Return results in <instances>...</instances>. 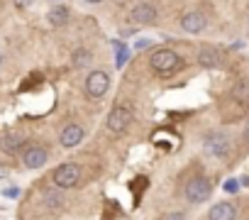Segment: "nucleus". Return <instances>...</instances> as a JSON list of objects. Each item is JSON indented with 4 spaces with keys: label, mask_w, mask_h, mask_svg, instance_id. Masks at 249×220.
Instances as JSON below:
<instances>
[{
    "label": "nucleus",
    "mask_w": 249,
    "mask_h": 220,
    "mask_svg": "<svg viewBox=\"0 0 249 220\" xmlns=\"http://www.w3.org/2000/svg\"><path fill=\"white\" fill-rule=\"evenodd\" d=\"M0 64H3V56H0Z\"/></svg>",
    "instance_id": "nucleus-24"
},
{
    "label": "nucleus",
    "mask_w": 249,
    "mask_h": 220,
    "mask_svg": "<svg viewBox=\"0 0 249 220\" xmlns=\"http://www.w3.org/2000/svg\"><path fill=\"white\" fill-rule=\"evenodd\" d=\"M130 18L137 22V25H152L157 22V8L149 5V3H137L130 13Z\"/></svg>",
    "instance_id": "nucleus-11"
},
{
    "label": "nucleus",
    "mask_w": 249,
    "mask_h": 220,
    "mask_svg": "<svg viewBox=\"0 0 249 220\" xmlns=\"http://www.w3.org/2000/svg\"><path fill=\"white\" fill-rule=\"evenodd\" d=\"M242 183H244V186H249V176H244V179H242Z\"/></svg>",
    "instance_id": "nucleus-23"
},
{
    "label": "nucleus",
    "mask_w": 249,
    "mask_h": 220,
    "mask_svg": "<svg viewBox=\"0 0 249 220\" xmlns=\"http://www.w3.org/2000/svg\"><path fill=\"white\" fill-rule=\"evenodd\" d=\"M164 220H186V215L183 213H169V215H164Z\"/></svg>",
    "instance_id": "nucleus-19"
},
{
    "label": "nucleus",
    "mask_w": 249,
    "mask_h": 220,
    "mask_svg": "<svg viewBox=\"0 0 249 220\" xmlns=\"http://www.w3.org/2000/svg\"><path fill=\"white\" fill-rule=\"evenodd\" d=\"M107 88H110V76L105 71L95 69V71H90L86 76V93H88V98L98 100V98H103L107 93Z\"/></svg>",
    "instance_id": "nucleus-5"
},
{
    "label": "nucleus",
    "mask_w": 249,
    "mask_h": 220,
    "mask_svg": "<svg viewBox=\"0 0 249 220\" xmlns=\"http://www.w3.org/2000/svg\"><path fill=\"white\" fill-rule=\"evenodd\" d=\"M210 193H213V181H210L208 176H193V179L186 183V188H183L186 201L193 203V205L205 203V201L210 198Z\"/></svg>",
    "instance_id": "nucleus-2"
},
{
    "label": "nucleus",
    "mask_w": 249,
    "mask_h": 220,
    "mask_svg": "<svg viewBox=\"0 0 249 220\" xmlns=\"http://www.w3.org/2000/svg\"><path fill=\"white\" fill-rule=\"evenodd\" d=\"M88 59H90L88 49H76V52H73V64H76V66H83V64H88Z\"/></svg>",
    "instance_id": "nucleus-17"
},
{
    "label": "nucleus",
    "mask_w": 249,
    "mask_h": 220,
    "mask_svg": "<svg viewBox=\"0 0 249 220\" xmlns=\"http://www.w3.org/2000/svg\"><path fill=\"white\" fill-rule=\"evenodd\" d=\"M225 191H227V193H237V191H239V181H237V179H227V181H225Z\"/></svg>",
    "instance_id": "nucleus-18"
},
{
    "label": "nucleus",
    "mask_w": 249,
    "mask_h": 220,
    "mask_svg": "<svg viewBox=\"0 0 249 220\" xmlns=\"http://www.w3.org/2000/svg\"><path fill=\"white\" fill-rule=\"evenodd\" d=\"M22 142H25V137L20 135V132H5L3 137H0V149H3L5 154H15L20 147H22Z\"/></svg>",
    "instance_id": "nucleus-13"
},
{
    "label": "nucleus",
    "mask_w": 249,
    "mask_h": 220,
    "mask_svg": "<svg viewBox=\"0 0 249 220\" xmlns=\"http://www.w3.org/2000/svg\"><path fill=\"white\" fill-rule=\"evenodd\" d=\"M198 64H200L203 69H208V71L217 69V66H220V52H215V49H210V47H203V49L198 52Z\"/></svg>",
    "instance_id": "nucleus-14"
},
{
    "label": "nucleus",
    "mask_w": 249,
    "mask_h": 220,
    "mask_svg": "<svg viewBox=\"0 0 249 220\" xmlns=\"http://www.w3.org/2000/svg\"><path fill=\"white\" fill-rule=\"evenodd\" d=\"M208 218H210V220H234V218H237V208H234L232 203L222 201V203H215V205L208 210Z\"/></svg>",
    "instance_id": "nucleus-12"
},
{
    "label": "nucleus",
    "mask_w": 249,
    "mask_h": 220,
    "mask_svg": "<svg viewBox=\"0 0 249 220\" xmlns=\"http://www.w3.org/2000/svg\"><path fill=\"white\" fill-rule=\"evenodd\" d=\"M81 140H83V128L76 125V123L66 125V128L61 130V135H59V145H61L64 149H71V147L81 145Z\"/></svg>",
    "instance_id": "nucleus-10"
},
{
    "label": "nucleus",
    "mask_w": 249,
    "mask_h": 220,
    "mask_svg": "<svg viewBox=\"0 0 249 220\" xmlns=\"http://www.w3.org/2000/svg\"><path fill=\"white\" fill-rule=\"evenodd\" d=\"M203 149L210 157H227L230 149H232V145H230V137L225 132H210L203 140Z\"/></svg>",
    "instance_id": "nucleus-6"
},
{
    "label": "nucleus",
    "mask_w": 249,
    "mask_h": 220,
    "mask_svg": "<svg viewBox=\"0 0 249 220\" xmlns=\"http://www.w3.org/2000/svg\"><path fill=\"white\" fill-rule=\"evenodd\" d=\"M54 186L56 188H73L78 181H81V166L73 164V162H66L61 166L54 169Z\"/></svg>",
    "instance_id": "nucleus-3"
},
{
    "label": "nucleus",
    "mask_w": 249,
    "mask_h": 220,
    "mask_svg": "<svg viewBox=\"0 0 249 220\" xmlns=\"http://www.w3.org/2000/svg\"><path fill=\"white\" fill-rule=\"evenodd\" d=\"M44 203H47L49 210H59L64 205V198H61V193L56 188H49V191H44Z\"/></svg>",
    "instance_id": "nucleus-16"
},
{
    "label": "nucleus",
    "mask_w": 249,
    "mask_h": 220,
    "mask_svg": "<svg viewBox=\"0 0 249 220\" xmlns=\"http://www.w3.org/2000/svg\"><path fill=\"white\" fill-rule=\"evenodd\" d=\"M86 3H90V5H98V3H103V0H86Z\"/></svg>",
    "instance_id": "nucleus-21"
},
{
    "label": "nucleus",
    "mask_w": 249,
    "mask_h": 220,
    "mask_svg": "<svg viewBox=\"0 0 249 220\" xmlns=\"http://www.w3.org/2000/svg\"><path fill=\"white\" fill-rule=\"evenodd\" d=\"M69 18H71V15H69V8H66V5H54V8L47 13V20H49L54 27L66 25V22H69Z\"/></svg>",
    "instance_id": "nucleus-15"
},
{
    "label": "nucleus",
    "mask_w": 249,
    "mask_h": 220,
    "mask_svg": "<svg viewBox=\"0 0 249 220\" xmlns=\"http://www.w3.org/2000/svg\"><path fill=\"white\" fill-rule=\"evenodd\" d=\"M247 103L239 98V95H232L227 103H222V120L225 123H237L239 118L247 115Z\"/></svg>",
    "instance_id": "nucleus-7"
},
{
    "label": "nucleus",
    "mask_w": 249,
    "mask_h": 220,
    "mask_svg": "<svg viewBox=\"0 0 249 220\" xmlns=\"http://www.w3.org/2000/svg\"><path fill=\"white\" fill-rule=\"evenodd\" d=\"M132 118H135V115H132V108H130V105H117V108L110 110L105 125H107L110 132H124V130L130 128Z\"/></svg>",
    "instance_id": "nucleus-4"
},
{
    "label": "nucleus",
    "mask_w": 249,
    "mask_h": 220,
    "mask_svg": "<svg viewBox=\"0 0 249 220\" xmlns=\"http://www.w3.org/2000/svg\"><path fill=\"white\" fill-rule=\"evenodd\" d=\"M47 159H49V152H47V147H42V145H32V147H27L25 154H22V164H25L27 169H42V166L47 164Z\"/></svg>",
    "instance_id": "nucleus-8"
},
{
    "label": "nucleus",
    "mask_w": 249,
    "mask_h": 220,
    "mask_svg": "<svg viewBox=\"0 0 249 220\" xmlns=\"http://www.w3.org/2000/svg\"><path fill=\"white\" fill-rule=\"evenodd\" d=\"M205 25H208V20H205V15H203V13H198V10H191V13H186V15L181 18V30H183V32H188V35L203 32V30H205Z\"/></svg>",
    "instance_id": "nucleus-9"
},
{
    "label": "nucleus",
    "mask_w": 249,
    "mask_h": 220,
    "mask_svg": "<svg viewBox=\"0 0 249 220\" xmlns=\"http://www.w3.org/2000/svg\"><path fill=\"white\" fill-rule=\"evenodd\" d=\"M152 69L159 73V76H171L178 66H181V56L174 52V49H157L149 59Z\"/></svg>",
    "instance_id": "nucleus-1"
},
{
    "label": "nucleus",
    "mask_w": 249,
    "mask_h": 220,
    "mask_svg": "<svg viewBox=\"0 0 249 220\" xmlns=\"http://www.w3.org/2000/svg\"><path fill=\"white\" fill-rule=\"evenodd\" d=\"M244 137H247V142H249V123H247V130H244Z\"/></svg>",
    "instance_id": "nucleus-22"
},
{
    "label": "nucleus",
    "mask_w": 249,
    "mask_h": 220,
    "mask_svg": "<svg viewBox=\"0 0 249 220\" xmlns=\"http://www.w3.org/2000/svg\"><path fill=\"white\" fill-rule=\"evenodd\" d=\"M15 5H18L20 10H25V8H30V5H32V0H15Z\"/></svg>",
    "instance_id": "nucleus-20"
}]
</instances>
